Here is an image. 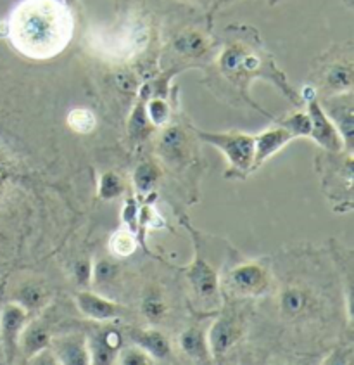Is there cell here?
<instances>
[{"instance_id": "8", "label": "cell", "mask_w": 354, "mask_h": 365, "mask_svg": "<svg viewBox=\"0 0 354 365\" xmlns=\"http://www.w3.org/2000/svg\"><path fill=\"white\" fill-rule=\"evenodd\" d=\"M276 303H278L280 315L292 324L306 322L320 307L316 291L309 284L303 282H291L282 287Z\"/></svg>"}, {"instance_id": "22", "label": "cell", "mask_w": 354, "mask_h": 365, "mask_svg": "<svg viewBox=\"0 0 354 365\" xmlns=\"http://www.w3.org/2000/svg\"><path fill=\"white\" fill-rule=\"evenodd\" d=\"M161 137H160V153L162 158L172 163H180V161L185 160L189 156V148H190V139L187 137L185 130L178 125H166L162 127Z\"/></svg>"}, {"instance_id": "23", "label": "cell", "mask_w": 354, "mask_h": 365, "mask_svg": "<svg viewBox=\"0 0 354 365\" xmlns=\"http://www.w3.org/2000/svg\"><path fill=\"white\" fill-rule=\"evenodd\" d=\"M140 312L150 324H160L170 312L168 299L160 286H147L140 298Z\"/></svg>"}, {"instance_id": "14", "label": "cell", "mask_w": 354, "mask_h": 365, "mask_svg": "<svg viewBox=\"0 0 354 365\" xmlns=\"http://www.w3.org/2000/svg\"><path fill=\"white\" fill-rule=\"evenodd\" d=\"M294 140V135L286 127L276 123L275 127L263 130L261 133L254 135V160H252V172L266 163L270 158L278 154L287 144Z\"/></svg>"}, {"instance_id": "20", "label": "cell", "mask_w": 354, "mask_h": 365, "mask_svg": "<svg viewBox=\"0 0 354 365\" xmlns=\"http://www.w3.org/2000/svg\"><path fill=\"white\" fill-rule=\"evenodd\" d=\"M132 341L144 348L152 356L154 362H170L173 356L172 343L165 332L157 329H133L130 331Z\"/></svg>"}, {"instance_id": "26", "label": "cell", "mask_w": 354, "mask_h": 365, "mask_svg": "<svg viewBox=\"0 0 354 365\" xmlns=\"http://www.w3.org/2000/svg\"><path fill=\"white\" fill-rule=\"evenodd\" d=\"M145 115H147L149 123L152 127H166L172 120V108H170L166 97L161 96H152L147 97V103L144 104Z\"/></svg>"}, {"instance_id": "2", "label": "cell", "mask_w": 354, "mask_h": 365, "mask_svg": "<svg viewBox=\"0 0 354 365\" xmlns=\"http://www.w3.org/2000/svg\"><path fill=\"white\" fill-rule=\"evenodd\" d=\"M217 70L240 96L246 97L251 83L258 78L274 82L291 101H296L294 91L287 83L286 75L275 66L271 56L264 51L258 36H235L219 52Z\"/></svg>"}, {"instance_id": "30", "label": "cell", "mask_w": 354, "mask_h": 365, "mask_svg": "<svg viewBox=\"0 0 354 365\" xmlns=\"http://www.w3.org/2000/svg\"><path fill=\"white\" fill-rule=\"evenodd\" d=\"M21 305L30 310H38L40 307L46 305V291L42 287L35 286V284H28L19 291V302Z\"/></svg>"}, {"instance_id": "5", "label": "cell", "mask_w": 354, "mask_h": 365, "mask_svg": "<svg viewBox=\"0 0 354 365\" xmlns=\"http://www.w3.org/2000/svg\"><path fill=\"white\" fill-rule=\"evenodd\" d=\"M270 267L258 259H244L235 263L223 275H219L222 293L230 294L235 299H258L271 291Z\"/></svg>"}, {"instance_id": "28", "label": "cell", "mask_w": 354, "mask_h": 365, "mask_svg": "<svg viewBox=\"0 0 354 365\" xmlns=\"http://www.w3.org/2000/svg\"><path fill=\"white\" fill-rule=\"evenodd\" d=\"M116 364L121 365H150V364H156L154 359L150 356L144 348H140L138 344H123L120 348L116 355Z\"/></svg>"}, {"instance_id": "11", "label": "cell", "mask_w": 354, "mask_h": 365, "mask_svg": "<svg viewBox=\"0 0 354 365\" xmlns=\"http://www.w3.org/2000/svg\"><path fill=\"white\" fill-rule=\"evenodd\" d=\"M308 103V116L311 121V132H309V139H313L320 145L323 151L339 153L345 151L343 137H340L339 130H337L333 121L328 118L327 113L321 108V103L316 97L306 101Z\"/></svg>"}, {"instance_id": "1", "label": "cell", "mask_w": 354, "mask_h": 365, "mask_svg": "<svg viewBox=\"0 0 354 365\" xmlns=\"http://www.w3.org/2000/svg\"><path fill=\"white\" fill-rule=\"evenodd\" d=\"M75 35V14L66 0H21L6 21L11 46L28 59L59 56Z\"/></svg>"}, {"instance_id": "18", "label": "cell", "mask_w": 354, "mask_h": 365, "mask_svg": "<svg viewBox=\"0 0 354 365\" xmlns=\"http://www.w3.org/2000/svg\"><path fill=\"white\" fill-rule=\"evenodd\" d=\"M173 51L178 58L197 61L209 56L211 40L202 31L195 30V28H187L173 38Z\"/></svg>"}, {"instance_id": "19", "label": "cell", "mask_w": 354, "mask_h": 365, "mask_svg": "<svg viewBox=\"0 0 354 365\" xmlns=\"http://www.w3.org/2000/svg\"><path fill=\"white\" fill-rule=\"evenodd\" d=\"M178 348L190 362L209 364L213 360L207 334L201 326H190L178 336Z\"/></svg>"}, {"instance_id": "29", "label": "cell", "mask_w": 354, "mask_h": 365, "mask_svg": "<svg viewBox=\"0 0 354 365\" xmlns=\"http://www.w3.org/2000/svg\"><path fill=\"white\" fill-rule=\"evenodd\" d=\"M276 123L286 127L294 135V139H297V137H309V132H311V121H309L306 111L292 113L287 118L276 121Z\"/></svg>"}, {"instance_id": "31", "label": "cell", "mask_w": 354, "mask_h": 365, "mask_svg": "<svg viewBox=\"0 0 354 365\" xmlns=\"http://www.w3.org/2000/svg\"><path fill=\"white\" fill-rule=\"evenodd\" d=\"M121 194H123V182H121V178L113 172L104 173L99 182V196L105 201H111L120 197Z\"/></svg>"}, {"instance_id": "25", "label": "cell", "mask_w": 354, "mask_h": 365, "mask_svg": "<svg viewBox=\"0 0 354 365\" xmlns=\"http://www.w3.org/2000/svg\"><path fill=\"white\" fill-rule=\"evenodd\" d=\"M137 250V232H133L128 227H121L113 236L109 237V251L116 258H128Z\"/></svg>"}, {"instance_id": "7", "label": "cell", "mask_w": 354, "mask_h": 365, "mask_svg": "<svg viewBox=\"0 0 354 365\" xmlns=\"http://www.w3.org/2000/svg\"><path fill=\"white\" fill-rule=\"evenodd\" d=\"M195 241V239H194ZM187 284H189L190 296L194 307L202 314L217 312L222 303V286H219V272L209 263L204 253L195 241V258L185 272Z\"/></svg>"}, {"instance_id": "21", "label": "cell", "mask_w": 354, "mask_h": 365, "mask_svg": "<svg viewBox=\"0 0 354 365\" xmlns=\"http://www.w3.org/2000/svg\"><path fill=\"white\" fill-rule=\"evenodd\" d=\"M52 334L51 327L47 326L43 320H31L30 324L26 322L24 329L19 338V354L24 356V360H30L31 356L40 354L42 350L51 346Z\"/></svg>"}, {"instance_id": "10", "label": "cell", "mask_w": 354, "mask_h": 365, "mask_svg": "<svg viewBox=\"0 0 354 365\" xmlns=\"http://www.w3.org/2000/svg\"><path fill=\"white\" fill-rule=\"evenodd\" d=\"M28 322V310L21 303H7L0 312V341L7 362H14L19 354V338Z\"/></svg>"}, {"instance_id": "6", "label": "cell", "mask_w": 354, "mask_h": 365, "mask_svg": "<svg viewBox=\"0 0 354 365\" xmlns=\"http://www.w3.org/2000/svg\"><path fill=\"white\" fill-rule=\"evenodd\" d=\"M206 144L214 145L229 161L227 178H246L252 173L254 160V135L244 132H204L194 130Z\"/></svg>"}, {"instance_id": "33", "label": "cell", "mask_w": 354, "mask_h": 365, "mask_svg": "<svg viewBox=\"0 0 354 365\" xmlns=\"http://www.w3.org/2000/svg\"><path fill=\"white\" fill-rule=\"evenodd\" d=\"M75 277L81 286H87L88 282H92V263L90 262H78L75 267Z\"/></svg>"}, {"instance_id": "13", "label": "cell", "mask_w": 354, "mask_h": 365, "mask_svg": "<svg viewBox=\"0 0 354 365\" xmlns=\"http://www.w3.org/2000/svg\"><path fill=\"white\" fill-rule=\"evenodd\" d=\"M90 364H116V355L123 346V334L116 327H92L87 334Z\"/></svg>"}, {"instance_id": "15", "label": "cell", "mask_w": 354, "mask_h": 365, "mask_svg": "<svg viewBox=\"0 0 354 365\" xmlns=\"http://www.w3.org/2000/svg\"><path fill=\"white\" fill-rule=\"evenodd\" d=\"M353 59L351 56L348 54L345 58L332 61V63L325 68V71L321 73L318 87L320 91L323 92L325 97L345 94V92L353 91Z\"/></svg>"}, {"instance_id": "16", "label": "cell", "mask_w": 354, "mask_h": 365, "mask_svg": "<svg viewBox=\"0 0 354 365\" xmlns=\"http://www.w3.org/2000/svg\"><path fill=\"white\" fill-rule=\"evenodd\" d=\"M52 354L56 355L58 364L66 365H88L90 364V354H88L87 336L81 332H71V334L61 336L51 341Z\"/></svg>"}, {"instance_id": "3", "label": "cell", "mask_w": 354, "mask_h": 365, "mask_svg": "<svg viewBox=\"0 0 354 365\" xmlns=\"http://www.w3.org/2000/svg\"><path fill=\"white\" fill-rule=\"evenodd\" d=\"M88 43L103 58L125 63L145 51L149 43V26L140 18H125L115 26L90 30Z\"/></svg>"}, {"instance_id": "27", "label": "cell", "mask_w": 354, "mask_h": 365, "mask_svg": "<svg viewBox=\"0 0 354 365\" xmlns=\"http://www.w3.org/2000/svg\"><path fill=\"white\" fill-rule=\"evenodd\" d=\"M68 127L80 135H88L97 127V116L88 108H73L66 116Z\"/></svg>"}, {"instance_id": "32", "label": "cell", "mask_w": 354, "mask_h": 365, "mask_svg": "<svg viewBox=\"0 0 354 365\" xmlns=\"http://www.w3.org/2000/svg\"><path fill=\"white\" fill-rule=\"evenodd\" d=\"M118 277V267L111 262H99L92 267V282L104 289Z\"/></svg>"}, {"instance_id": "34", "label": "cell", "mask_w": 354, "mask_h": 365, "mask_svg": "<svg viewBox=\"0 0 354 365\" xmlns=\"http://www.w3.org/2000/svg\"><path fill=\"white\" fill-rule=\"evenodd\" d=\"M2 180H4V168H2V163H0V185H2Z\"/></svg>"}, {"instance_id": "9", "label": "cell", "mask_w": 354, "mask_h": 365, "mask_svg": "<svg viewBox=\"0 0 354 365\" xmlns=\"http://www.w3.org/2000/svg\"><path fill=\"white\" fill-rule=\"evenodd\" d=\"M246 324L235 310H223L207 331V344L213 359H223L244 339Z\"/></svg>"}, {"instance_id": "17", "label": "cell", "mask_w": 354, "mask_h": 365, "mask_svg": "<svg viewBox=\"0 0 354 365\" xmlns=\"http://www.w3.org/2000/svg\"><path fill=\"white\" fill-rule=\"evenodd\" d=\"M76 307L83 315H87L88 319L97 320V322H109V320H115L121 317L123 314V307L120 303L111 302V299L104 298V296L92 293V291H80L76 294Z\"/></svg>"}, {"instance_id": "24", "label": "cell", "mask_w": 354, "mask_h": 365, "mask_svg": "<svg viewBox=\"0 0 354 365\" xmlns=\"http://www.w3.org/2000/svg\"><path fill=\"white\" fill-rule=\"evenodd\" d=\"M161 168L154 161H142L133 170V185L140 196H147L160 182Z\"/></svg>"}, {"instance_id": "4", "label": "cell", "mask_w": 354, "mask_h": 365, "mask_svg": "<svg viewBox=\"0 0 354 365\" xmlns=\"http://www.w3.org/2000/svg\"><path fill=\"white\" fill-rule=\"evenodd\" d=\"M316 170L321 175V189L335 212L353 210V153L325 151L316 158Z\"/></svg>"}, {"instance_id": "12", "label": "cell", "mask_w": 354, "mask_h": 365, "mask_svg": "<svg viewBox=\"0 0 354 365\" xmlns=\"http://www.w3.org/2000/svg\"><path fill=\"white\" fill-rule=\"evenodd\" d=\"M323 111L333 121L337 130H339L340 137H343L344 149L353 153L354 145V103H353V92H345V94L328 96L325 103L321 104Z\"/></svg>"}]
</instances>
